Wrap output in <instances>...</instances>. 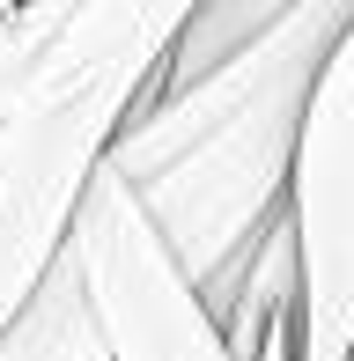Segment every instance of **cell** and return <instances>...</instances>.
<instances>
[{"mask_svg":"<svg viewBox=\"0 0 354 361\" xmlns=\"http://www.w3.org/2000/svg\"><path fill=\"white\" fill-rule=\"evenodd\" d=\"M347 361H354V354H347Z\"/></svg>","mask_w":354,"mask_h":361,"instance_id":"obj_8","label":"cell"},{"mask_svg":"<svg viewBox=\"0 0 354 361\" xmlns=\"http://www.w3.org/2000/svg\"><path fill=\"white\" fill-rule=\"evenodd\" d=\"M347 15L354 0H295L221 67L155 96L118 126L104 170L126 177V192L148 207L155 236L170 243V258L192 273L200 295L229 281L259 228L281 214L303 104Z\"/></svg>","mask_w":354,"mask_h":361,"instance_id":"obj_1","label":"cell"},{"mask_svg":"<svg viewBox=\"0 0 354 361\" xmlns=\"http://www.w3.org/2000/svg\"><path fill=\"white\" fill-rule=\"evenodd\" d=\"M59 15H67V0H15V8H0V111L15 104V89L37 67L44 37L59 30Z\"/></svg>","mask_w":354,"mask_h":361,"instance_id":"obj_7","label":"cell"},{"mask_svg":"<svg viewBox=\"0 0 354 361\" xmlns=\"http://www.w3.org/2000/svg\"><path fill=\"white\" fill-rule=\"evenodd\" d=\"M281 207H288V243H295L288 361H347L354 354V15L310 81Z\"/></svg>","mask_w":354,"mask_h":361,"instance_id":"obj_3","label":"cell"},{"mask_svg":"<svg viewBox=\"0 0 354 361\" xmlns=\"http://www.w3.org/2000/svg\"><path fill=\"white\" fill-rule=\"evenodd\" d=\"M0 361H104V339H96V317H89V295H82L67 243L44 266V281L23 295V310L0 324Z\"/></svg>","mask_w":354,"mask_h":361,"instance_id":"obj_5","label":"cell"},{"mask_svg":"<svg viewBox=\"0 0 354 361\" xmlns=\"http://www.w3.org/2000/svg\"><path fill=\"white\" fill-rule=\"evenodd\" d=\"M67 251L82 273L104 361H229L221 317L192 288V273L170 258V243L155 236L148 207L126 192V177L111 170L89 177Z\"/></svg>","mask_w":354,"mask_h":361,"instance_id":"obj_4","label":"cell"},{"mask_svg":"<svg viewBox=\"0 0 354 361\" xmlns=\"http://www.w3.org/2000/svg\"><path fill=\"white\" fill-rule=\"evenodd\" d=\"M185 15L192 0H67L0 111V324L59 258L118 126L155 104V67Z\"/></svg>","mask_w":354,"mask_h":361,"instance_id":"obj_2","label":"cell"},{"mask_svg":"<svg viewBox=\"0 0 354 361\" xmlns=\"http://www.w3.org/2000/svg\"><path fill=\"white\" fill-rule=\"evenodd\" d=\"M288 8H295V0H192V15L177 23L163 67H155V96H170V89H185V81H200L207 67H221L236 44H251L259 30H273Z\"/></svg>","mask_w":354,"mask_h":361,"instance_id":"obj_6","label":"cell"}]
</instances>
